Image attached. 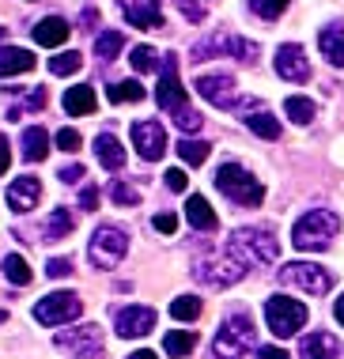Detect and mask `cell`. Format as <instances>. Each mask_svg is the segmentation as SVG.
Wrapping results in <instances>:
<instances>
[{
    "mask_svg": "<svg viewBox=\"0 0 344 359\" xmlns=\"http://www.w3.org/2000/svg\"><path fill=\"white\" fill-rule=\"evenodd\" d=\"M265 322H269V329L280 337V341H288V337H295L303 325H307V306H303L299 299L272 295L269 303H265Z\"/></svg>",
    "mask_w": 344,
    "mask_h": 359,
    "instance_id": "obj_6",
    "label": "cell"
},
{
    "mask_svg": "<svg viewBox=\"0 0 344 359\" xmlns=\"http://www.w3.org/2000/svg\"><path fill=\"white\" fill-rule=\"evenodd\" d=\"M152 227L159 231V235H174V231H178V216H174V212H159V216L152 219Z\"/></svg>",
    "mask_w": 344,
    "mask_h": 359,
    "instance_id": "obj_44",
    "label": "cell"
},
{
    "mask_svg": "<svg viewBox=\"0 0 344 359\" xmlns=\"http://www.w3.org/2000/svg\"><path fill=\"white\" fill-rule=\"evenodd\" d=\"M80 314H84V299L76 295V291H53V295L38 299V306H34V322L49 325V329L76 322Z\"/></svg>",
    "mask_w": 344,
    "mask_h": 359,
    "instance_id": "obj_7",
    "label": "cell"
},
{
    "mask_svg": "<svg viewBox=\"0 0 344 359\" xmlns=\"http://www.w3.org/2000/svg\"><path fill=\"white\" fill-rule=\"evenodd\" d=\"M227 254L234 261H242L246 269H258V265H272L280 257V246L272 238V231L265 227H239L227 238Z\"/></svg>",
    "mask_w": 344,
    "mask_h": 359,
    "instance_id": "obj_2",
    "label": "cell"
},
{
    "mask_svg": "<svg viewBox=\"0 0 344 359\" xmlns=\"http://www.w3.org/2000/svg\"><path fill=\"white\" fill-rule=\"evenodd\" d=\"M242 65H258V42H246V38H234V53Z\"/></svg>",
    "mask_w": 344,
    "mask_h": 359,
    "instance_id": "obj_41",
    "label": "cell"
},
{
    "mask_svg": "<svg viewBox=\"0 0 344 359\" xmlns=\"http://www.w3.org/2000/svg\"><path fill=\"white\" fill-rule=\"evenodd\" d=\"M114 329H117V337H144V333H152L155 329V310L152 306H121L114 314Z\"/></svg>",
    "mask_w": 344,
    "mask_h": 359,
    "instance_id": "obj_14",
    "label": "cell"
},
{
    "mask_svg": "<svg viewBox=\"0 0 344 359\" xmlns=\"http://www.w3.org/2000/svg\"><path fill=\"white\" fill-rule=\"evenodd\" d=\"M80 208H84V212H95V208H98V189H95V186H87V189L80 193Z\"/></svg>",
    "mask_w": 344,
    "mask_h": 359,
    "instance_id": "obj_48",
    "label": "cell"
},
{
    "mask_svg": "<svg viewBox=\"0 0 344 359\" xmlns=\"http://www.w3.org/2000/svg\"><path fill=\"white\" fill-rule=\"evenodd\" d=\"M284 114H288L295 125H310L314 118H318V106H314L310 99H303V95H291V99L284 102Z\"/></svg>",
    "mask_w": 344,
    "mask_h": 359,
    "instance_id": "obj_32",
    "label": "cell"
},
{
    "mask_svg": "<svg viewBox=\"0 0 344 359\" xmlns=\"http://www.w3.org/2000/svg\"><path fill=\"white\" fill-rule=\"evenodd\" d=\"M129 61H133L136 72H155V69H159V53H155L152 46H133Z\"/></svg>",
    "mask_w": 344,
    "mask_h": 359,
    "instance_id": "obj_37",
    "label": "cell"
},
{
    "mask_svg": "<svg viewBox=\"0 0 344 359\" xmlns=\"http://www.w3.org/2000/svg\"><path fill=\"white\" fill-rule=\"evenodd\" d=\"M76 231V219H72V212L68 208H53L46 216V223H42V242H61V238H68Z\"/></svg>",
    "mask_w": 344,
    "mask_h": 359,
    "instance_id": "obj_25",
    "label": "cell"
},
{
    "mask_svg": "<svg viewBox=\"0 0 344 359\" xmlns=\"http://www.w3.org/2000/svg\"><path fill=\"white\" fill-rule=\"evenodd\" d=\"M201 121H204V118L193 110V106H190V110H182L178 118H174V125H178L182 133H197V129H201Z\"/></svg>",
    "mask_w": 344,
    "mask_h": 359,
    "instance_id": "obj_42",
    "label": "cell"
},
{
    "mask_svg": "<svg viewBox=\"0 0 344 359\" xmlns=\"http://www.w3.org/2000/svg\"><path fill=\"white\" fill-rule=\"evenodd\" d=\"M80 144H84V137H80V133H76V129H68V125H65L61 133H57V148H61L65 155L80 151Z\"/></svg>",
    "mask_w": 344,
    "mask_h": 359,
    "instance_id": "obj_40",
    "label": "cell"
},
{
    "mask_svg": "<svg viewBox=\"0 0 344 359\" xmlns=\"http://www.w3.org/2000/svg\"><path fill=\"white\" fill-rule=\"evenodd\" d=\"M197 348V333L193 329H171V333L163 337V352L171 359H185Z\"/></svg>",
    "mask_w": 344,
    "mask_h": 359,
    "instance_id": "obj_29",
    "label": "cell"
},
{
    "mask_svg": "<svg viewBox=\"0 0 344 359\" xmlns=\"http://www.w3.org/2000/svg\"><path fill=\"white\" fill-rule=\"evenodd\" d=\"M49 155V133L42 125H31V129H23V159L27 163H42Z\"/></svg>",
    "mask_w": 344,
    "mask_h": 359,
    "instance_id": "obj_27",
    "label": "cell"
},
{
    "mask_svg": "<svg viewBox=\"0 0 344 359\" xmlns=\"http://www.w3.org/2000/svg\"><path fill=\"white\" fill-rule=\"evenodd\" d=\"M246 4H250V12H253V15L269 19V23L288 12V0H246Z\"/></svg>",
    "mask_w": 344,
    "mask_h": 359,
    "instance_id": "obj_38",
    "label": "cell"
},
{
    "mask_svg": "<svg viewBox=\"0 0 344 359\" xmlns=\"http://www.w3.org/2000/svg\"><path fill=\"white\" fill-rule=\"evenodd\" d=\"M272 65H277L280 80H291V83H307L310 80V61H307V53H303V46H295V42L280 46Z\"/></svg>",
    "mask_w": 344,
    "mask_h": 359,
    "instance_id": "obj_13",
    "label": "cell"
},
{
    "mask_svg": "<svg viewBox=\"0 0 344 359\" xmlns=\"http://www.w3.org/2000/svg\"><path fill=\"white\" fill-rule=\"evenodd\" d=\"M133 144L144 159H163L166 155V129L159 121H133Z\"/></svg>",
    "mask_w": 344,
    "mask_h": 359,
    "instance_id": "obj_15",
    "label": "cell"
},
{
    "mask_svg": "<svg viewBox=\"0 0 344 359\" xmlns=\"http://www.w3.org/2000/svg\"><path fill=\"white\" fill-rule=\"evenodd\" d=\"M340 355V344L333 333H307L299 341V359H337Z\"/></svg>",
    "mask_w": 344,
    "mask_h": 359,
    "instance_id": "obj_19",
    "label": "cell"
},
{
    "mask_svg": "<svg viewBox=\"0 0 344 359\" xmlns=\"http://www.w3.org/2000/svg\"><path fill=\"white\" fill-rule=\"evenodd\" d=\"M155 102H159V110L174 114V118H178L182 110H190V102H185V87L178 80V53H166L163 57V76H159Z\"/></svg>",
    "mask_w": 344,
    "mask_h": 359,
    "instance_id": "obj_11",
    "label": "cell"
},
{
    "mask_svg": "<svg viewBox=\"0 0 344 359\" xmlns=\"http://www.w3.org/2000/svg\"><path fill=\"white\" fill-rule=\"evenodd\" d=\"M53 341H57L61 352H68L72 359H102V352H106V337H102V329H98V325L61 329Z\"/></svg>",
    "mask_w": 344,
    "mask_h": 359,
    "instance_id": "obj_8",
    "label": "cell"
},
{
    "mask_svg": "<svg viewBox=\"0 0 344 359\" xmlns=\"http://www.w3.org/2000/svg\"><path fill=\"white\" fill-rule=\"evenodd\" d=\"M193 87H197V95H201L204 102L223 106V110H231V106L239 102V87H234V76H227V72H209Z\"/></svg>",
    "mask_w": 344,
    "mask_h": 359,
    "instance_id": "obj_12",
    "label": "cell"
},
{
    "mask_svg": "<svg viewBox=\"0 0 344 359\" xmlns=\"http://www.w3.org/2000/svg\"><path fill=\"white\" fill-rule=\"evenodd\" d=\"M57 178H61L65 186H76V182L84 178V167H80V163H68V167H61V174H57Z\"/></svg>",
    "mask_w": 344,
    "mask_h": 359,
    "instance_id": "obj_47",
    "label": "cell"
},
{
    "mask_svg": "<svg viewBox=\"0 0 344 359\" xmlns=\"http://www.w3.org/2000/svg\"><path fill=\"white\" fill-rule=\"evenodd\" d=\"M174 4H178V12L190 19V23H201V19H204V8L197 4V0H174Z\"/></svg>",
    "mask_w": 344,
    "mask_h": 359,
    "instance_id": "obj_46",
    "label": "cell"
},
{
    "mask_svg": "<svg viewBox=\"0 0 344 359\" xmlns=\"http://www.w3.org/2000/svg\"><path fill=\"white\" fill-rule=\"evenodd\" d=\"M223 53H234V34H209L190 50V61H209V57H223Z\"/></svg>",
    "mask_w": 344,
    "mask_h": 359,
    "instance_id": "obj_26",
    "label": "cell"
},
{
    "mask_svg": "<svg viewBox=\"0 0 344 359\" xmlns=\"http://www.w3.org/2000/svg\"><path fill=\"white\" fill-rule=\"evenodd\" d=\"M258 341V329H253V318L250 314H231L223 318V325L216 329V341H212V355L216 359H242L246 352Z\"/></svg>",
    "mask_w": 344,
    "mask_h": 359,
    "instance_id": "obj_3",
    "label": "cell"
},
{
    "mask_svg": "<svg viewBox=\"0 0 344 359\" xmlns=\"http://www.w3.org/2000/svg\"><path fill=\"white\" fill-rule=\"evenodd\" d=\"M68 31H72V27H68V19H61V15H49V19H42V23L34 27V42L38 46H46V50H57V46H65L68 42Z\"/></svg>",
    "mask_w": 344,
    "mask_h": 359,
    "instance_id": "obj_20",
    "label": "cell"
},
{
    "mask_svg": "<svg viewBox=\"0 0 344 359\" xmlns=\"http://www.w3.org/2000/svg\"><path fill=\"white\" fill-rule=\"evenodd\" d=\"M110 197H114V205H121V208H133V205H140V193H136L133 186H125V182H117V186L110 189Z\"/></svg>",
    "mask_w": 344,
    "mask_h": 359,
    "instance_id": "obj_39",
    "label": "cell"
},
{
    "mask_svg": "<svg viewBox=\"0 0 344 359\" xmlns=\"http://www.w3.org/2000/svg\"><path fill=\"white\" fill-rule=\"evenodd\" d=\"M333 314H337V322L344 325V295L337 299V303H333Z\"/></svg>",
    "mask_w": 344,
    "mask_h": 359,
    "instance_id": "obj_52",
    "label": "cell"
},
{
    "mask_svg": "<svg viewBox=\"0 0 344 359\" xmlns=\"http://www.w3.org/2000/svg\"><path fill=\"white\" fill-rule=\"evenodd\" d=\"M95 155H98V163H102L106 170H121L125 167V148H121V140H117L114 133H98L95 137Z\"/></svg>",
    "mask_w": 344,
    "mask_h": 359,
    "instance_id": "obj_22",
    "label": "cell"
},
{
    "mask_svg": "<svg viewBox=\"0 0 344 359\" xmlns=\"http://www.w3.org/2000/svg\"><path fill=\"white\" fill-rule=\"evenodd\" d=\"M98 106V99H95V91L87 83H76V87H68L65 91V110H68V118H87Z\"/></svg>",
    "mask_w": 344,
    "mask_h": 359,
    "instance_id": "obj_23",
    "label": "cell"
},
{
    "mask_svg": "<svg viewBox=\"0 0 344 359\" xmlns=\"http://www.w3.org/2000/svg\"><path fill=\"white\" fill-rule=\"evenodd\" d=\"M121 50H125V34L121 31H102L95 38V57L98 61H114Z\"/></svg>",
    "mask_w": 344,
    "mask_h": 359,
    "instance_id": "obj_31",
    "label": "cell"
},
{
    "mask_svg": "<svg viewBox=\"0 0 344 359\" xmlns=\"http://www.w3.org/2000/svg\"><path fill=\"white\" fill-rule=\"evenodd\" d=\"M8 322V310H0V325H4Z\"/></svg>",
    "mask_w": 344,
    "mask_h": 359,
    "instance_id": "obj_54",
    "label": "cell"
},
{
    "mask_svg": "<svg viewBox=\"0 0 344 359\" xmlns=\"http://www.w3.org/2000/svg\"><path fill=\"white\" fill-rule=\"evenodd\" d=\"M106 95H110V102H140L147 91L136 80H117V83H110V91H106Z\"/></svg>",
    "mask_w": 344,
    "mask_h": 359,
    "instance_id": "obj_34",
    "label": "cell"
},
{
    "mask_svg": "<svg viewBox=\"0 0 344 359\" xmlns=\"http://www.w3.org/2000/svg\"><path fill=\"white\" fill-rule=\"evenodd\" d=\"M216 189L227 201H234L239 208H258L265 201V186L246 167H239V163H223V167L216 170Z\"/></svg>",
    "mask_w": 344,
    "mask_h": 359,
    "instance_id": "obj_4",
    "label": "cell"
},
{
    "mask_svg": "<svg viewBox=\"0 0 344 359\" xmlns=\"http://www.w3.org/2000/svg\"><path fill=\"white\" fill-rule=\"evenodd\" d=\"M280 284L299 287V291H307V295H326L333 287V273L322 265H314V261H291V265L280 269Z\"/></svg>",
    "mask_w": 344,
    "mask_h": 359,
    "instance_id": "obj_9",
    "label": "cell"
},
{
    "mask_svg": "<svg viewBox=\"0 0 344 359\" xmlns=\"http://www.w3.org/2000/svg\"><path fill=\"white\" fill-rule=\"evenodd\" d=\"M178 155H182V163H190V167H201V163L209 159V144L182 137V140H178Z\"/></svg>",
    "mask_w": 344,
    "mask_h": 359,
    "instance_id": "obj_35",
    "label": "cell"
},
{
    "mask_svg": "<svg viewBox=\"0 0 344 359\" xmlns=\"http://www.w3.org/2000/svg\"><path fill=\"white\" fill-rule=\"evenodd\" d=\"M318 50L326 53V61L333 65V69H344V27H340V23L322 27V34H318Z\"/></svg>",
    "mask_w": 344,
    "mask_h": 359,
    "instance_id": "obj_21",
    "label": "cell"
},
{
    "mask_svg": "<svg viewBox=\"0 0 344 359\" xmlns=\"http://www.w3.org/2000/svg\"><path fill=\"white\" fill-rule=\"evenodd\" d=\"M258 359H291V355L284 352V348H277V344H265L261 352H258Z\"/></svg>",
    "mask_w": 344,
    "mask_h": 359,
    "instance_id": "obj_49",
    "label": "cell"
},
{
    "mask_svg": "<svg viewBox=\"0 0 344 359\" xmlns=\"http://www.w3.org/2000/svg\"><path fill=\"white\" fill-rule=\"evenodd\" d=\"M0 38H8V27H0Z\"/></svg>",
    "mask_w": 344,
    "mask_h": 359,
    "instance_id": "obj_55",
    "label": "cell"
},
{
    "mask_svg": "<svg viewBox=\"0 0 344 359\" xmlns=\"http://www.w3.org/2000/svg\"><path fill=\"white\" fill-rule=\"evenodd\" d=\"M201 310H204V303L197 295H178L171 303V318H178V322H197V318H201Z\"/></svg>",
    "mask_w": 344,
    "mask_h": 359,
    "instance_id": "obj_33",
    "label": "cell"
},
{
    "mask_svg": "<svg viewBox=\"0 0 344 359\" xmlns=\"http://www.w3.org/2000/svg\"><path fill=\"white\" fill-rule=\"evenodd\" d=\"M46 276H53V280L72 276V257H53V261L46 265Z\"/></svg>",
    "mask_w": 344,
    "mask_h": 359,
    "instance_id": "obj_43",
    "label": "cell"
},
{
    "mask_svg": "<svg viewBox=\"0 0 344 359\" xmlns=\"http://www.w3.org/2000/svg\"><path fill=\"white\" fill-rule=\"evenodd\" d=\"M117 4H121V15L129 19V27H140V31H159L163 27L159 0H117Z\"/></svg>",
    "mask_w": 344,
    "mask_h": 359,
    "instance_id": "obj_16",
    "label": "cell"
},
{
    "mask_svg": "<svg viewBox=\"0 0 344 359\" xmlns=\"http://www.w3.org/2000/svg\"><path fill=\"white\" fill-rule=\"evenodd\" d=\"M34 69V53L19 46H0V76H19Z\"/></svg>",
    "mask_w": 344,
    "mask_h": 359,
    "instance_id": "obj_24",
    "label": "cell"
},
{
    "mask_svg": "<svg viewBox=\"0 0 344 359\" xmlns=\"http://www.w3.org/2000/svg\"><path fill=\"white\" fill-rule=\"evenodd\" d=\"M0 273H4L8 284H15V287H27V284H31V276H34L31 265H27L19 254H8L4 261H0Z\"/></svg>",
    "mask_w": 344,
    "mask_h": 359,
    "instance_id": "obj_30",
    "label": "cell"
},
{
    "mask_svg": "<svg viewBox=\"0 0 344 359\" xmlns=\"http://www.w3.org/2000/svg\"><path fill=\"white\" fill-rule=\"evenodd\" d=\"M125 254H129V235L117 223H98L91 242H87V261L95 269H117Z\"/></svg>",
    "mask_w": 344,
    "mask_h": 359,
    "instance_id": "obj_5",
    "label": "cell"
},
{
    "mask_svg": "<svg viewBox=\"0 0 344 359\" xmlns=\"http://www.w3.org/2000/svg\"><path fill=\"white\" fill-rule=\"evenodd\" d=\"M80 23H84V27H87V31H91V27H95V23H98V12H95V8H87V12H84V15H80Z\"/></svg>",
    "mask_w": 344,
    "mask_h": 359,
    "instance_id": "obj_51",
    "label": "cell"
},
{
    "mask_svg": "<svg viewBox=\"0 0 344 359\" xmlns=\"http://www.w3.org/2000/svg\"><path fill=\"white\" fill-rule=\"evenodd\" d=\"M38 197H42V182L31 178V174H27V178H15L12 186H8V208L19 212V216L38 208Z\"/></svg>",
    "mask_w": 344,
    "mask_h": 359,
    "instance_id": "obj_17",
    "label": "cell"
},
{
    "mask_svg": "<svg viewBox=\"0 0 344 359\" xmlns=\"http://www.w3.org/2000/svg\"><path fill=\"white\" fill-rule=\"evenodd\" d=\"M340 231V216L333 208H310L307 216H299V223L291 227V242L303 254H318V250H329V242L337 238Z\"/></svg>",
    "mask_w": 344,
    "mask_h": 359,
    "instance_id": "obj_1",
    "label": "cell"
},
{
    "mask_svg": "<svg viewBox=\"0 0 344 359\" xmlns=\"http://www.w3.org/2000/svg\"><path fill=\"white\" fill-rule=\"evenodd\" d=\"M193 276L201 280L204 287H231V284H239V280L246 276V265L234 261L227 250H223V254H216V257H204L201 265L193 269Z\"/></svg>",
    "mask_w": 344,
    "mask_h": 359,
    "instance_id": "obj_10",
    "label": "cell"
},
{
    "mask_svg": "<svg viewBox=\"0 0 344 359\" xmlns=\"http://www.w3.org/2000/svg\"><path fill=\"white\" fill-rule=\"evenodd\" d=\"M242 110H246V118H242V121H246V129H250V133H258L261 140H277V137H280V121L272 118V114L265 110V106H258V102L250 99V102L242 106Z\"/></svg>",
    "mask_w": 344,
    "mask_h": 359,
    "instance_id": "obj_18",
    "label": "cell"
},
{
    "mask_svg": "<svg viewBox=\"0 0 344 359\" xmlns=\"http://www.w3.org/2000/svg\"><path fill=\"white\" fill-rule=\"evenodd\" d=\"M8 163H12V151H8V140L0 137V174L8 170Z\"/></svg>",
    "mask_w": 344,
    "mask_h": 359,
    "instance_id": "obj_50",
    "label": "cell"
},
{
    "mask_svg": "<svg viewBox=\"0 0 344 359\" xmlns=\"http://www.w3.org/2000/svg\"><path fill=\"white\" fill-rule=\"evenodd\" d=\"M163 178H166V189H174V193H185V186H190V178H185L182 167H171Z\"/></svg>",
    "mask_w": 344,
    "mask_h": 359,
    "instance_id": "obj_45",
    "label": "cell"
},
{
    "mask_svg": "<svg viewBox=\"0 0 344 359\" xmlns=\"http://www.w3.org/2000/svg\"><path fill=\"white\" fill-rule=\"evenodd\" d=\"M185 219H190V227H197V231H212L216 227V212L201 193H193V197L185 201Z\"/></svg>",
    "mask_w": 344,
    "mask_h": 359,
    "instance_id": "obj_28",
    "label": "cell"
},
{
    "mask_svg": "<svg viewBox=\"0 0 344 359\" xmlns=\"http://www.w3.org/2000/svg\"><path fill=\"white\" fill-rule=\"evenodd\" d=\"M80 69H84V57L76 53V50L57 53L53 61H49V72H53V76H72V72H80Z\"/></svg>",
    "mask_w": 344,
    "mask_h": 359,
    "instance_id": "obj_36",
    "label": "cell"
},
{
    "mask_svg": "<svg viewBox=\"0 0 344 359\" xmlns=\"http://www.w3.org/2000/svg\"><path fill=\"white\" fill-rule=\"evenodd\" d=\"M129 359H159V355H155V352H147V348H140V352H133Z\"/></svg>",
    "mask_w": 344,
    "mask_h": 359,
    "instance_id": "obj_53",
    "label": "cell"
}]
</instances>
